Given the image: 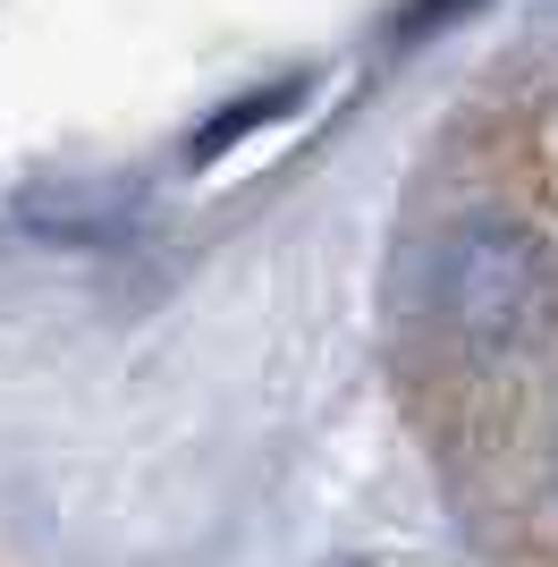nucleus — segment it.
I'll return each mask as SVG.
<instances>
[{
    "instance_id": "1",
    "label": "nucleus",
    "mask_w": 558,
    "mask_h": 567,
    "mask_svg": "<svg viewBox=\"0 0 558 567\" xmlns=\"http://www.w3.org/2000/svg\"><path fill=\"white\" fill-rule=\"evenodd\" d=\"M423 306L474 364H516L558 331V246L516 213H465L423 262Z\"/></svg>"
},
{
    "instance_id": "2",
    "label": "nucleus",
    "mask_w": 558,
    "mask_h": 567,
    "mask_svg": "<svg viewBox=\"0 0 558 567\" xmlns=\"http://www.w3.org/2000/svg\"><path fill=\"white\" fill-rule=\"evenodd\" d=\"M288 102H297V85H271V94H255V102H237V111H220L204 136H195V162H211V153H220V144H237V136H255L262 118H279Z\"/></svg>"
},
{
    "instance_id": "3",
    "label": "nucleus",
    "mask_w": 558,
    "mask_h": 567,
    "mask_svg": "<svg viewBox=\"0 0 558 567\" xmlns=\"http://www.w3.org/2000/svg\"><path fill=\"white\" fill-rule=\"evenodd\" d=\"M465 9H483V0H415V9L397 18V34H441V25L465 18Z\"/></svg>"
},
{
    "instance_id": "4",
    "label": "nucleus",
    "mask_w": 558,
    "mask_h": 567,
    "mask_svg": "<svg viewBox=\"0 0 558 567\" xmlns=\"http://www.w3.org/2000/svg\"><path fill=\"white\" fill-rule=\"evenodd\" d=\"M550 483H558V466H550Z\"/></svg>"
}]
</instances>
